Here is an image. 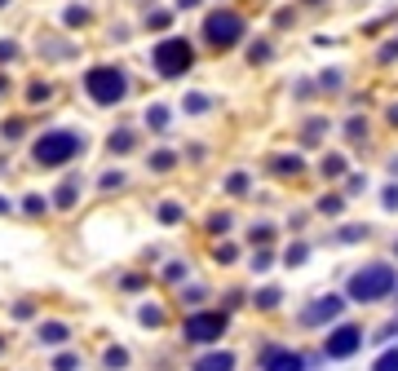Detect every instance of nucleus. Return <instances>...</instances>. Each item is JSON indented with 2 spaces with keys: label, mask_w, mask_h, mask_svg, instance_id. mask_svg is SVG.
Masks as SVG:
<instances>
[{
  "label": "nucleus",
  "mask_w": 398,
  "mask_h": 371,
  "mask_svg": "<svg viewBox=\"0 0 398 371\" xmlns=\"http://www.w3.org/2000/svg\"><path fill=\"white\" fill-rule=\"evenodd\" d=\"M394 252H398V243H394Z\"/></svg>",
  "instance_id": "51"
},
{
  "label": "nucleus",
  "mask_w": 398,
  "mask_h": 371,
  "mask_svg": "<svg viewBox=\"0 0 398 371\" xmlns=\"http://www.w3.org/2000/svg\"><path fill=\"white\" fill-rule=\"evenodd\" d=\"M76 199H80V177H66V181L58 186L54 204H58V208H76Z\"/></svg>",
  "instance_id": "11"
},
{
  "label": "nucleus",
  "mask_w": 398,
  "mask_h": 371,
  "mask_svg": "<svg viewBox=\"0 0 398 371\" xmlns=\"http://www.w3.org/2000/svg\"><path fill=\"white\" fill-rule=\"evenodd\" d=\"M390 120H394V124H398V107H390Z\"/></svg>",
  "instance_id": "46"
},
{
  "label": "nucleus",
  "mask_w": 398,
  "mask_h": 371,
  "mask_svg": "<svg viewBox=\"0 0 398 371\" xmlns=\"http://www.w3.org/2000/svg\"><path fill=\"white\" fill-rule=\"evenodd\" d=\"M226 226H230V217H226V212H222V217H212V221H208V230H212V234H222Z\"/></svg>",
  "instance_id": "41"
},
{
  "label": "nucleus",
  "mask_w": 398,
  "mask_h": 371,
  "mask_svg": "<svg viewBox=\"0 0 398 371\" xmlns=\"http://www.w3.org/2000/svg\"><path fill=\"white\" fill-rule=\"evenodd\" d=\"M310 5H314V0H310Z\"/></svg>",
  "instance_id": "52"
},
{
  "label": "nucleus",
  "mask_w": 398,
  "mask_h": 371,
  "mask_svg": "<svg viewBox=\"0 0 398 371\" xmlns=\"http://www.w3.org/2000/svg\"><path fill=\"white\" fill-rule=\"evenodd\" d=\"M146 124H151L155 133L169 128V107H146Z\"/></svg>",
  "instance_id": "16"
},
{
  "label": "nucleus",
  "mask_w": 398,
  "mask_h": 371,
  "mask_svg": "<svg viewBox=\"0 0 398 371\" xmlns=\"http://www.w3.org/2000/svg\"><path fill=\"white\" fill-rule=\"evenodd\" d=\"M85 93L93 97L97 107H115V102H124V93H128V75L115 62L89 66V71H85Z\"/></svg>",
  "instance_id": "3"
},
{
  "label": "nucleus",
  "mask_w": 398,
  "mask_h": 371,
  "mask_svg": "<svg viewBox=\"0 0 398 371\" xmlns=\"http://www.w3.org/2000/svg\"><path fill=\"white\" fill-rule=\"evenodd\" d=\"M372 371H398V349H390V353H380Z\"/></svg>",
  "instance_id": "29"
},
{
  "label": "nucleus",
  "mask_w": 398,
  "mask_h": 371,
  "mask_svg": "<svg viewBox=\"0 0 398 371\" xmlns=\"http://www.w3.org/2000/svg\"><path fill=\"white\" fill-rule=\"evenodd\" d=\"M345 133H350V138L358 142V138H363V133H368V124H363V120H350V124H345Z\"/></svg>",
  "instance_id": "39"
},
{
  "label": "nucleus",
  "mask_w": 398,
  "mask_h": 371,
  "mask_svg": "<svg viewBox=\"0 0 398 371\" xmlns=\"http://www.w3.org/2000/svg\"><path fill=\"white\" fill-rule=\"evenodd\" d=\"M5 138H9V142L23 138V120H9V124H5Z\"/></svg>",
  "instance_id": "40"
},
{
  "label": "nucleus",
  "mask_w": 398,
  "mask_h": 371,
  "mask_svg": "<svg viewBox=\"0 0 398 371\" xmlns=\"http://www.w3.org/2000/svg\"><path fill=\"white\" fill-rule=\"evenodd\" d=\"M177 5H181V9H195V5H199V0H177Z\"/></svg>",
  "instance_id": "45"
},
{
  "label": "nucleus",
  "mask_w": 398,
  "mask_h": 371,
  "mask_svg": "<svg viewBox=\"0 0 398 371\" xmlns=\"http://www.w3.org/2000/svg\"><path fill=\"white\" fill-rule=\"evenodd\" d=\"M23 208H27L31 217H40V212H44V199H40V195H27V199H23Z\"/></svg>",
  "instance_id": "33"
},
{
  "label": "nucleus",
  "mask_w": 398,
  "mask_h": 371,
  "mask_svg": "<svg viewBox=\"0 0 398 371\" xmlns=\"http://www.w3.org/2000/svg\"><path fill=\"white\" fill-rule=\"evenodd\" d=\"M5 5H9V0H0V9H5Z\"/></svg>",
  "instance_id": "49"
},
{
  "label": "nucleus",
  "mask_w": 398,
  "mask_h": 371,
  "mask_svg": "<svg viewBox=\"0 0 398 371\" xmlns=\"http://www.w3.org/2000/svg\"><path fill=\"white\" fill-rule=\"evenodd\" d=\"M0 349H5V341H0Z\"/></svg>",
  "instance_id": "50"
},
{
  "label": "nucleus",
  "mask_w": 398,
  "mask_h": 371,
  "mask_svg": "<svg viewBox=\"0 0 398 371\" xmlns=\"http://www.w3.org/2000/svg\"><path fill=\"white\" fill-rule=\"evenodd\" d=\"M341 310H345V300L327 292V296H319V300H314V305H306V310H301V323H306V327L332 323V318H341Z\"/></svg>",
  "instance_id": "8"
},
{
  "label": "nucleus",
  "mask_w": 398,
  "mask_h": 371,
  "mask_svg": "<svg viewBox=\"0 0 398 371\" xmlns=\"http://www.w3.org/2000/svg\"><path fill=\"white\" fill-rule=\"evenodd\" d=\"M173 164H177V155H173V150H155V155H151V168H155V173H169Z\"/></svg>",
  "instance_id": "20"
},
{
  "label": "nucleus",
  "mask_w": 398,
  "mask_h": 371,
  "mask_svg": "<svg viewBox=\"0 0 398 371\" xmlns=\"http://www.w3.org/2000/svg\"><path fill=\"white\" fill-rule=\"evenodd\" d=\"M222 332H226V314L222 310H199V314H191L186 323H181V336H186L191 345L222 341Z\"/></svg>",
  "instance_id": "6"
},
{
  "label": "nucleus",
  "mask_w": 398,
  "mask_h": 371,
  "mask_svg": "<svg viewBox=\"0 0 398 371\" xmlns=\"http://www.w3.org/2000/svg\"><path fill=\"white\" fill-rule=\"evenodd\" d=\"M151 66H155L164 80H177V75H186L191 66H195V49H191L186 40L169 36V40H159V44L151 49Z\"/></svg>",
  "instance_id": "4"
},
{
  "label": "nucleus",
  "mask_w": 398,
  "mask_h": 371,
  "mask_svg": "<svg viewBox=\"0 0 398 371\" xmlns=\"http://www.w3.org/2000/svg\"><path fill=\"white\" fill-rule=\"evenodd\" d=\"M181 217H186V212H181V204H159V221L164 226H177Z\"/></svg>",
  "instance_id": "22"
},
{
  "label": "nucleus",
  "mask_w": 398,
  "mask_h": 371,
  "mask_svg": "<svg viewBox=\"0 0 398 371\" xmlns=\"http://www.w3.org/2000/svg\"><path fill=\"white\" fill-rule=\"evenodd\" d=\"M212 257H217L222 265H230V261L239 257V252H235V243H217V252H212Z\"/></svg>",
  "instance_id": "31"
},
{
  "label": "nucleus",
  "mask_w": 398,
  "mask_h": 371,
  "mask_svg": "<svg viewBox=\"0 0 398 371\" xmlns=\"http://www.w3.org/2000/svg\"><path fill=\"white\" fill-rule=\"evenodd\" d=\"M40 345H62L66 341V336H71V327H66V323H40Z\"/></svg>",
  "instance_id": "12"
},
{
  "label": "nucleus",
  "mask_w": 398,
  "mask_h": 371,
  "mask_svg": "<svg viewBox=\"0 0 398 371\" xmlns=\"http://www.w3.org/2000/svg\"><path fill=\"white\" fill-rule=\"evenodd\" d=\"M248 58H253V62H265V58H270V44H265V40H257L253 49H248Z\"/></svg>",
  "instance_id": "32"
},
{
  "label": "nucleus",
  "mask_w": 398,
  "mask_h": 371,
  "mask_svg": "<svg viewBox=\"0 0 398 371\" xmlns=\"http://www.w3.org/2000/svg\"><path fill=\"white\" fill-rule=\"evenodd\" d=\"M80 150H85V138L71 128H54V133H44V138L31 146V159H36L40 168H62V164H71Z\"/></svg>",
  "instance_id": "2"
},
{
  "label": "nucleus",
  "mask_w": 398,
  "mask_h": 371,
  "mask_svg": "<svg viewBox=\"0 0 398 371\" xmlns=\"http://www.w3.org/2000/svg\"><path fill=\"white\" fill-rule=\"evenodd\" d=\"M120 181H124V173H107V177H102V190H115Z\"/></svg>",
  "instance_id": "42"
},
{
  "label": "nucleus",
  "mask_w": 398,
  "mask_h": 371,
  "mask_svg": "<svg viewBox=\"0 0 398 371\" xmlns=\"http://www.w3.org/2000/svg\"><path fill=\"white\" fill-rule=\"evenodd\" d=\"M270 239H275L270 226H253V243H270Z\"/></svg>",
  "instance_id": "36"
},
{
  "label": "nucleus",
  "mask_w": 398,
  "mask_h": 371,
  "mask_svg": "<svg viewBox=\"0 0 398 371\" xmlns=\"http://www.w3.org/2000/svg\"><path fill=\"white\" fill-rule=\"evenodd\" d=\"M385 208H390V212L398 208V186H390V190H385Z\"/></svg>",
  "instance_id": "44"
},
{
  "label": "nucleus",
  "mask_w": 398,
  "mask_h": 371,
  "mask_svg": "<svg viewBox=\"0 0 398 371\" xmlns=\"http://www.w3.org/2000/svg\"><path fill=\"white\" fill-rule=\"evenodd\" d=\"M208 107H212V102H208V93H191V97H186V111H191V115L208 111Z\"/></svg>",
  "instance_id": "27"
},
{
  "label": "nucleus",
  "mask_w": 398,
  "mask_h": 371,
  "mask_svg": "<svg viewBox=\"0 0 398 371\" xmlns=\"http://www.w3.org/2000/svg\"><path fill=\"white\" fill-rule=\"evenodd\" d=\"M195 371H235V353L230 349H217V353H204L195 363Z\"/></svg>",
  "instance_id": "10"
},
{
  "label": "nucleus",
  "mask_w": 398,
  "mask_h": 371,
  "mask_svg": "<svg viewBox=\"0 0 398 371\" xmlns=\"http://www.w3.org/2000/svg\"><path fill=\"white\" fill-rule=\"evenodd\" d=\"M138 323L159 327V323H164V310H159V305H142V310H138Z\"/></svg>",
  "instance_id": "18"
},
{
  "label": "nucleus",
  "mask_w": 398,
  "mask_h": 371,
  "mask_svg": "<svg viewBox=\"0 0 398 371\" xmlns=\"http://www.w3.org/2000/svg\"><path fill=\"white\" fill-rule=\"evenodd\" d=\"M54 371H80V358H76V353H58V358H54Z\"/></svg>",
  "instance_id": "28"
},
{
  "label": "nucleus",
  "mask_w": 398,
  "mask_h": 371,
  "mask_svg": "<svg viewBox=\"0 0 398 371\" xmlns=\"http://www.w3.org/2000/svg\"><path fill=\"white\" fill-rule=\"evenodd\" d=\"M341 208H345V199H341V195H323V199H319V212H323V217H337Z\"/></svg>",
  "instance_id": "21"
},
{
  "label": "nucleus",
  "mask_w": 398,
  "mask_h": 371,
  "mask_svg": "<svg viewBox=\"0 0 398 371\" xmlns=\"http://www.w3.org/2000/svg\"><path fill=\"white\" fill-rule=\"evenodd\" d=\"M85 23H89V9H80V5L66 9V27H85Z\"/></svg>",
  "instance_id": "30"
},
{
  "label": "nucleus",
  "mask_w": 398,
  "mask_h": 371,
  "mask_svg": "<svg viewBox=\"0 0 398 371\" xmlns=\"http://www.w3.org/2000/svg\"><path fill=\"white\" fill-rule=\"evenodd\" d=\"M275 173L279 177H296V173H301V155H275Z\"/></svg>",
  "instance_id": "14"
},
{
  "label": "nucleus",
  "mask_w": 398,
  "mask_h": 371,
  "mask_svg": "<svg viewBox=\"0 0 398 371\" xmlns=\"http://www.w3.org/2000/svg\"><path fill=\"white\" fill-rule=\"evenodd\" d=\"M319 133H323V120H310L306 124V142H319Z\"/></svg>",
  "instance_id": "38"
},
{
  "label": "nucleus",
  "mask_w": 398,
  "mask_h": 371,
  "mask_svg": "<svg viewBox=\"0 0 398 371\" xmlns=\"http://www.w3.org/2000/svg\"><path fill=\"white\" fill-rule=\"evenodd\" d=\"M279 300H284V292H279V288H261L253 305H257V310H279Z\"/></svg>",
  "instance_id": "15"
},
{
  "label": "nucleus",
  "mask_w": 398,
  "mask_h": 371,
  "mask_svg": "<svg viewBox=\"0 0 398 371\" xmlns=\"http://www.w3.org/2000/svg\"><path fill=\"white\" fill-rule=\"evenodd\" d=\"M49 93H54V89H49L44 80H36V84L27 89V102H31V107H40V102H49Z\"/></svg>",
  "instance_id": "19"
},
{
  "label": "nucleus",
  "mask_w": 398,
  "mask_h": 371,
  "mask_svg": "<svg viewBox=\"0 0 398 371\" xmlns=\"http://www.w3.org/2000/svg\"><path fill=\"white\" fill-rule=\"evenodd\" d=\"M0 93H5V75H0Z\"/></svg>",
  "instance_id": "48"
},
{
  "label": "nucleus",
  "mask_w": 398,
  "mask_h": 371,
  "mask_svg": "<svg viewBox=\"0 0 398 371\" xmlns=\"http://www.w3.org/2000/svg\"><path fill=\"white\" fill-rule=\"evenodd\" d=\"M181 274H186V265H181V261H173L169 269H164V279H169V283H181Z\"/></svg>",
  "instance_id": "35"
},
{
  "label": "nucleus",
  "mask_w": 398,
  "mask_h": 371,
  "mask_svg": "<svg viewBox=\"0 0 398 371\" xmlns=\"http://www.w3.org/2000/svg\"><path fill=\"white\" fill-rule=\"evenodd\" d=\"M306 257H310V248H306V243H292V248L284 252V261H288V265H301Z\"/></svg>",
  "instance_id": "25"
},
{
  "label": "nucleus",
  "mask_w": 398,
  "mask_h": 371,
  "mask_svg": "<svg viewBox=\"0 0 398 371\" xmlns=\"http://www.w3.org/2000/svg\"><path fill=\"white\" fill-rule=\"evenodd\" d=\"M13 58H18V44H13V40H0V62H13Z\"/></svg>",
  "instance_id": "34"
},
{
  "label": "nucleus",
  "mask_w": 398,
  "mask_h": 371,
  "mask_svg": "<svg viewBox=\"0 0 398 371\" xmlns=\"http://www.w3.org/2000/svg\"><path fill=\"white\" fill-rule=\"evenodd\" d=\"M111 371H120V367H128V349H120V345H115V349H107V358H102Z\"/></svg>",
  "instance_id": "23"
},
{
  "label": "nucleus",
  "mask_w": 398,
  "mask_h": 371,
  "mask_svg": "<svg viewBox=\"0 0 398 371\" xmlns=\"http://www.w3.org/2000/svg\"><path fill=\"white\" fill-rule=\"evenodd\" d=\"M0 212H9V199H0Z\"/></svg>",
  "instance_id": "47"
},
{
  "label": "nucleus",
  "mask_w": 398,
  "mask_h": 371,
  "mask_svg": "<svg viewBox=\"0 0 398 371\" xmlns=\"http://www.w3.org/2000/svg\"><path fill=\"white\" fill-rule=\"evenodd\" d=\"M133 146H138V138H133L128 128H120V133H111V138H107V150H111V155H128Z\"/></svg>",
  "instance_id": "13"
},
{
  "label": "nucleus",
  "mask_w": 398,
  "mask_h": 371,
  "mask_svg": "<svg viewBox=\"0 0 398 371\" xmlns=\"http://www.w3.org/2000/svg\"><path fill=\"white\" fill-rule=\"evenodd\" d=\"M358 345H363V327H354V323H341L337 332H332L327 336V341H323V353H327V358H354V353H358Z\"/></svg>",
  "instance_id": "7"
},
{
  "label": "nucleus",
  "mask_w": 398,
  "mask_h": 371,
  "mask_svg": "<svg viewBox=\"0 0 398 371\" xmlns=\"http://www.w3.org/2000/svg\"><path fill=\"white\" fill-rule=\"evenodd\" d=\"M146 27H151V31H164V27H169V13H151V18H146Z\"/></svg>",
  "instance_id": "37"
},
{
  "label": "nucleus",
  "mask_w": 398,
  "mask_h": 371,
  "mask_svg": "<svg viewBox=\"0 0 398 371\" xmlns=\"http://www.w3.org/2000/svg\"><path fill=\"white\" fill-rule=\"evenodd\" d=\"M226 190H230V195H243V190H248V173H230V177H226Z\"/></svg>",
  "instance_id": "26"
},
{
  "label": "nucleus",
  "mask_w": 398,
  "mask_h": 371,
  "mask_svg": "<svg viewBox=\"0 0 398 371\" xmlns=\"http://www.w3.org/2000/svg\"><path fill=\"white\" fill-rule=\"evenodd\" d=\"M337 239H341V243H358V239H368V226H345Z\"/></svg>",
  "instance_id": "24"
},
{
  "label": "nucleus",
  "mask_w": 398,
  "mask_h": 371,
  "mask_svg": "<svg viewBox=\"0 0 398 371\" xmlns=\"http://www.w3.org/2000/svg\"><path fill=\"white\" fill-rule=\"evenodd\" d=\"M204 40L212 49H235L243 40V18H239V13H230V9L208 13V18H204Z\"/></svg>",
  "instance_id": "5"
},
{
  "label": "nucleus",
  "mask_w": 398,
  "mask_h": 371,
  "mask_svg": "<svg viewBox=\"0 0 398 371\" xmlns=\"http://www.w3.org/2000/svg\"><path fill=\"white\" fill-rule=\"evenodd\" d=\"M261 371H306V358L292 349H279V345H265L261 349Z\"/></svg>",
  "instance_id": "9"
},
{
  "label": "nucleus",
  "mask_w": 398,
  "mask_h": 371,
  "mask_svg": "<svg viewBox=\"0 0 398 371\" xmlns=\"http://www.w3.org/2000/svg\"><path fill=\"white\" fill-rule=\"evenodd\" d=\"M319 173H323V177H341V173H345V155H323Z\"/></svg>",
  "instance_id": "17"
},
{
  "label": "nucleus",
  "mask_w": 398,
  "mask_h": 371,
  "mask_svg": "<svg viewBox=\"0 0 398 371\" xmlns=\"http://www.w3.org/2000/svg\"><path fill=\"white\" fill-rule=\"evenodd\" d=\"M394 288H398V274L385 261H372V265H363L350 274V300H363V305L368 300H385Z\"/></svg>",
  "instance_id": "1"
},
{
  "label": "nucleus",
  "mask_w": 398,
  "mask_h": 371,
  "mask_svg": "<svg viewBox=\"0 0 398 371\" xmlns=\"http://www.w3.org/2000/svg\"><path fill=\"white\" fill-rule=\"evenodd\" d=\"M253 269H270V252H257V257H253Z\"/></svg>",
  "instance_id": "43"
}]
</instances>
